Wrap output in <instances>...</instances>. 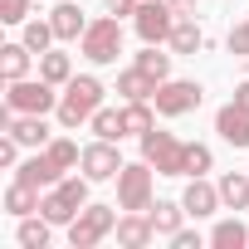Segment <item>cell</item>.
Instances as JSON below:
<instances>
[{"mask_svg":"<svg viewBox=\"0 0 249 249\" xmlns=\"http://www.w3.org/2000/svg\"><path fill=\"white\" fill-rule=\"evenodd\" d=\"M137 5H142V0H103V10L117 15V20H122V15H137Z\"/></svg>","mask_w":249,"mask_h":249,"instance_id":"cell-35","label":"cell"},{"mask_svg":"<svg viewBox=\"0 0 249 249\" xmlns=\"http://www.w3.org/2000/svg\"><path fill=\"white\" fill-rule=\"evenodd\" d=\"M181 205H186V215L205 220V215H215V210H220V186H210L205 176H191V186H186Z\"/></svg>","mask_w":249,"mask_h":249,"instance_id":"cell-13","label":"cell"},{"mask_svg":"<svg viewBox=\"0 0 249 249\" xmlns=\"http://www.w3.org/2000/svg\"><path fill=\"white\" fill-rule=\"evenodd\" d=\"M39 186H25V181H10V191H5V210L15 215V220H25V215H35L39 210Z\"/></svg>","mask_w":249,"mask_h":249,"instance_id":"cell-19","label":"cell"},{"mask_svg":"<svg viewBox=\"0 0 249 249\" xmlns=\"http://www.w3.org/2000/svg\"><path fill=\"white\" fill-rule=\"evenodd\" d=\"M215 132H220L230 147H249V112H244L239 103H225V107L215 112Z\"/></svg>","mask_w":249,"mask_h":249,"instance_id":"cell-14","label":"cell"},{"mask_svg":"<svg viewBox=\"0 0 249 249\" xmlns=\"http://www.w3.org/2000/svg\"><path fill=\"white\" fill-rule=\"evenodd\" d=\"M171 5H176L181 15H191V5H196V0H171Z\"/></svg>","mask_w":249,"mask_h":249,"instance_id":"cell-38","label":"cell"},{"mask_svg":"<svg viewBox=\"0 0 249 249\" xmlns=\"http://www.w3.org/2000/svg\"><path fill=\"white\" fill-rule=\"evenodd\" d=\"M30 44L20 39V44H5V49H0V73H5V83H15V78H25L30 73Z\"/></svg>","mask_w":249,"mask_h":249,"instance_id":"cell-22","label":"cell"},{"mask_svg":"<svg viewBox=\"0 0 249 249\" xmlns=\"http://www.w3.org/2000/svg\"><path fill=\"white\" fill-rule=\"evenodd\" d=\"M210 166H215L210 147H205V142H186V176H205Z\"/></svg>","mask_w":249,"mask_h":249,"instance_id":"cell-31","label":"cell"},{"mask_svg":"<svg viewBox=\"0 0 249 249\" xmlns=\"http://www.w3.org/2000/svg\"><path fill=\"white\" fill-rule=\"evenodd\" d=\"M83 205H88V176H64V181L49 186V196L39 200V215H49L54 225H73Z\"/></svg>","mask_w":249,"mask_h":249,"instance_id":"cell-2","label":"cell"},{"mask_svg":"<svg viewBox=\"0 0 249 249\" xmlns=\"http://www.w3.org/2000/svg\"><path fill=\"white\" fill-rule=\"evenodd\" d=\"M176 15H181V10L171 5V0H142L137 15H132V25H137L142 44H166L171 30H176Z\"/></svg>","mask_w":249,"mask_h":249,"instance_id":"cell-6","label":"cell"},{"mask_svg":"<svg viewBox=\"0 0 249 249\" xmlns=\"http://www.w3.org/2000/svg\"><path fill=\"white\" fill-rule=\"evenodd\" d=\"M210 244H215V249H239V244H249V230H244L239 210H234L230 220H220V225L210 230Z\"/></svg>","mask_w":249,"mask_h":249,"instance_id":"cell-24","label":"cell"},{"mask_svg":"<svg viewBox=\"0 0 249 249\" xmlns=\"http://www.w3.org/2000/svg\"><path fill=\"white\" fill-rule=\"evenodd\" d=\"M78 166H83L88 181H117V171L127 166V161L117 157V142H103V137H98V142L83 147V161H78Z\"/></svg>","mask_w":249,"mask_h":249,"instance_id":"cell-10","label":"cell"},{"mask_svg":"<svg viewBox=\"0 0 249 249\" xmlns=\"http://www.w3.org/2000/svg\"><path fill=\"white\" fill-rule=\"evenodd\" d=\"M171 244H176V249H200V234H191V230H176V234H171Z\"/></svg>","mask_w":249,"mask_h":249,"instance_id":"cell-36","label":"cell"},{"mask_svg":"<svg viewBox=\"0 0 249 249\" xmlns=\"http://www.w3.org/2000/svg\"><path fill=\"white\" fill-rule=\"evenodd\" d=\"M49 25H54V35H59V39H83L88 15L73 5V0H64V5H54V10H49Z\"/></svg>","mask_w":249,"mask_h":249,"instance_id":"cell-16","label":"cell"},{"mask_svg":"<svg viewBox=\"0 0 249 249\" xmlns=\"http://www.w3.org/2000/svg\"><path fill=\"white\" fill-rule=\"evenodd\" d=\"M142 161H152L157 176H186V142L152 127V132L142 137Z\"/></svg>","mask_w":249,"mask_h":249,"instance_id":"cell-4","label":"cell"},{"mask_svg":"<svg viewBox=\"0 0 249 249\" xmlns=\"http://www.w3.org/2000/svg\"><path fill=\"white\" fill-rule=\"evenodd\" d=\"M117 230V215H112V205H83L78 210V220L69 225V244L73 249H93L98 239H107Z\"/></svg>","mask_w":249,"mask_h":249,"instance_id":"cell-8","label":"cell"},{"mask_svg":"<svg viewBox=\"0 0 249 249\" xmlns=\"http://www.w3.org/2000/svg\"><path fill=\"white\" fill-rule=\"evenodd\" d=\"M15 181H25V186H39V191H49V186H59V181H64V171H59V166L49 161V152L39 147V152H35L30 161H20V166H15Z\"/></svg>","mask_w":249,"mask_h":249,"instance_id":"cell-12","label":"cell"},{"mask_svg":"<svg viewBox=\"0 0 249 249\" xmlns=\"http://www.w3.org/2000/svg\"><path fill=\"white\" fill-rule=\"evenodd\" d=\"M44 152H49V161H54L59 171H69V166H78V161H83V152H78V147H73L69 137H54V142H49Z\"/></svg>","mask_w":249,"mask_h":249,"instance_id":"cell-30","label":"cell"},{"mask_svg":"<svg viewBox=\"0 0 249 249\" xmlns=\"http://www.w3.org/2000/svg\"><path fill=\"white\" fill-rule=\"evenodd\" d=\"M137 69H142V73H152L157 83H166V78H171V54H161L157 44H147V49L137 54Z\"/></svg>","mask_w":249,"mask_h":249,"instance_id":"cell-28","label":"cell"},{"mask_svg":"<svg viewBox=\"0 0 249 249\" xmlns=\"http://www.w3.org/2000/svg\"><path fill=\"white\" fill-rule=\"evenodd\" d=\"M234 103H239V107H244V112H249V78H244V83H239V88H234Z\"/></svg>","mask_w":249,"mask_h":249,"instance_id":"cell-37","label":"cell"},{"mask_svg":"<svg viewBox=\"0 0 249 249\" xmlns=\"http://www.w3.org/2000/svg\"><path fill=\"white\" fill-rule=\"evenodd\" d=\"M54 39H59V35H54V25H49V20H25V44H30L35 54H49V49H54Z\"/></svg>","mask_w":249,"mask_h":249,"instance_id":"cell-29","label":"cell"},{"mask_svg":"<svg viewBox=\"0 0 249 249\" xmlns=\"http://www.w3.org/2000/svg\"><path fill=\"white\" fill-rule=\"evenodd\" d=\"M88 127H93V137H103V142H122V137H127V122H122L117 107H98Z\"/></svg>","mask_w":249,"mask_h":249,"instance_id":"cell-23","label":"cell"},{"mask_svg":"<svg viewBox=\"0 0 249 249\" xmlns=\"http://www.w3.org/2000/svg\"><path fill=\"white\" fill-rule=\"evenodd\" d=\"M103 107V83L93 73H78L64 83V98H59V122L64 127H83V122H93V112Z\"/></svg>","mask_w":249,"mask_h":249,"instance_id":"cell-1","label":"cell"},{"mask_svg":"<svg viewBox=\"0 0 249 249\" xmlns=\"http://www.w3.org/2000/svg\"><path fill=\"white\" fill-rule=\"evenodd\" d=\"M49 225H54L49 215H25L20 230H15V239H20L25 249H44V244H49Z\"/></svg>","mask_w":249,"mask_h":249,"instance_id":"cell-26","label":"cell"},{"mask_svg":"<svg viewBox=\"0 0 249 249\" xmlns=\"http://www.w3.org/2000/svg\"><path fill=\"white\" fill-rule=\"evenodd\" d=\"M5 103H10L15 112H59V93H54V83H49V78H39V83L15 78V83H10V93H5Z\"/></svg>","mask_w":249,"mask_h":249,"instance_id":"cell-9","label":"cell"},{"mask_svg":"<svg viewBox=\"0 0 249 249\" xmlns=\"http://www.w3.org/2000/svg\"><path fill=\"white\" fill-rule=\"evenodd\" d=\"M39 78H49L54 88H59V83H69V78H73V64H69V54H64V49H49V54H39Z\"/></svg>","mask_w":249,"mask_h":249,"instance_id":"cell-27","label":"cell"},{"mask_svg":"<svg viewBox=\"0 0 249 249\" xmlns=\"http://www.w3.org/2000/svg\"><path fill=\"white\" fill-rule=\"evenodd\" d=\"M147 215H152L157 234H166V239H171V234L181 230V220H186V205H181V200H152V210H147Z\"/></svg>","mask_w":249,"mask_h":249,"instance_id":"cell-20","label":"cell"},{"mask_svg":"<svg viewBox=\"0 0 249 249\" xmlns=\"http://www.w3.org/2000/svg\"><path fill=\"white\" fill-rule=\"evenodd\" d=\"M30 15V0H0V20H5V25H20Z\"/></svg>","mask_w":249,"mask_h":249,"instance_id":"cell-32","label":"cell"},{"mask_svg":"<svg viewBox=\"0 0 249 249\" xmlns=\"http://www.w3.org/2000/svg\"><path fill=\"white\" fill-rule=\"evenodd\" d=\"M220 205H225V210H249V176H244V171L220 176Z\"/></svg>","mask_w":249,"mask_h":249,"instance_id":"cell-21","label":"cell"},{"mask_svg":"<svg viewBox=\"0 0 249 249\" xmlns=\"http://www.w3.org/2000/svg\"><path fill=\"white\" fill-rule=\"evenodd\" d=\"M117 93L127 98V103H142V98H152V93H157V78H152V73H142V69L132 64V69H122V73H117Z\"/></svg>","mask_w":249,"mask_h":249,"instance_id":"cell-18","label":"cell"},{"mask_svg":"<svg viewBox=\"0 0 249 249\" xmlns=\"http://www.w3.org/2000/svg\"><path fill=\"white\" fill-rule=\"evenodd\" d=\"M152 239H157V225H152L147 210H127V215L117 220V244L122 249H147Z\"/></svg>","mask_w":249,"mask_h":249,"instance_id":"cell-11","label":"cell"},{"mask_svg":"<svg viewBox=\"0 0 249 249\" xmlns=\"http://www.w3.org/2000/svg\"><path fill=\"white\" fill-rule=\"evenodd\" d=\"M200 98H205V88L191 83V78H166V83H157V93H152V103H157L161 117H186V112L200 107Z\"/></svg>","mask_w":249,"mask_h":249,"instance_id":"cell-7","label":"cell"},{"mask_svg":"<svg viewBox=\"0 0 249 249\" xmlns=\"http://www.w3.org/2000/svg\"><path fill=\"white\" fill-rule=\"evenodd\" d=\"M0 166H20V142H15V132L0 137Z\"/></svg>","mask_w":249,"mask_h":249,"instance_id":"cell-34","label":"cell"},{"mask_svg":"<svg viewBox=\"0 0 249 249\" xmlns=\"http://www.w3.org/2000/svg\"><path fill=\"white\" fill-rule=\"evenodd\" d=\"M171 54H196V49H205V30L196 25V15H176V30H171Z\"/></svg>","mask_w":249,"mask_h":249,"instance_id":"cell-17","label":"cell"},{"mask_svg":"<svg viewBox=\"0 0 249 249\" xmlns=\"http://www.w3.org/2000/svg\"><path fill=\"white\" fill-rule=\"evenodd\" d=\"M225 44H230V54H239V59H249V20H244V25H234Z\"/></svg>","mask_w":249,"mask_h":249,"instance_id":"cell-33","label":"cell"},{"mask_svg":"<svg viewBox=\"0 0 249 249\" xmlns=\"http://www.w3.org/2000/svg\"><path fill=\"white\" fill-rule=\"evenodd\" d=\"M152 161H132L117 171V210H152Z\"/></svg>","mask_w":249,"mask_h":249,"instance_id":"cell-5","label":"cell"},{"mask_svg":"<svg viewBox=\"0 0 249 249\" xmlns=\"http://www.w3.org/2000/svg\"><path fill=\"white\" fill-rule=\"evenodd\" d=\"M152 98H142V103H127L122 107V122H127V137H147L152 127H157V117H152Z\"/></svg>","mask_w":249,"mask_h":249,"instance_id":"cell-25","label":"cell"},{"mask_svg":"<svg viewBox=\"0 0 249 249\" xmlns=\"http://www.w3.org/2000/svg\"><path fill=\"white\" fill-rule=\"evenodd\" d=\"M10 132H15V142H20V147H49V142H54V137H49L44 112H15Z\"/></svg>","mask_w":249,"mask_h":249,"instance_id":"cell-15","label":"cell"},{"mask_svg":"<svg viewBox=\"0 0 249 249\" xmlns=\"http://www.w3.org/2000/svg\"><path fill=\"white\" fill-rule=\"evenodd\" d=\"M78 49H83V59H88V64H112V59L122 54V25H117V15L88 20V30H83Z\"/></svg>","mask_w":249,"mask_h":249,"instance_id":"cell-3","label":"cell"}]
</instances>
